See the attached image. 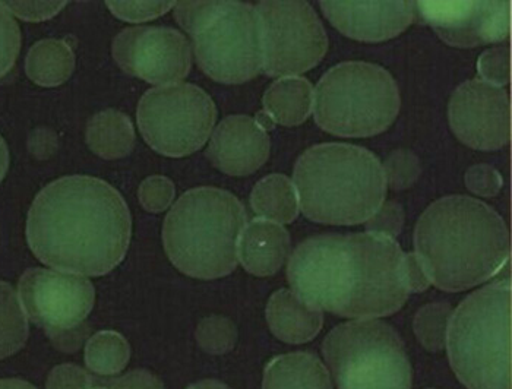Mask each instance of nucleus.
Segmentation results:
<instances>
[{"label":"nucleus","instance_id":"f257e3e1","mask_svg":"<svg viewBox=\"0 0 512 389\" xmlns=\"http://www.w3.org/2000/svg\"><path fill=\"white\" fill-rule=\"evenodd\" d=\"M287 278L300 300L346 318L393 315L410 293L406 253L394 237L375 232L305 240L290 258Z\"/></svg>","mask_w":512,"mask_h":389},{"label":"nucleus","instance_id":"f03ea898","mask_svg":"<svg viewBox=\"0 0 512 389\" xmlns=\"http://www.w3.org/2000/svg\"><path fill=\"white\" fill-rule=\"evenodd\" d=\"M27 239L34 255L50 267L104 275L128 251L131 214L122 195L104 180L62 177L34 199Z\"/></svg>","mask_w":512,"mask_h":389},{"label":"nucleus","instance_id":"7ed1b4c3","mask_svg":"<svg viewBox=\"0 0 512 389\" xmlns=\"http://www.w3.org/2000/svg\"><path fill=\"white\" fill-rule=\"evenodd\" d=\"M414 246L431 283L445 292H463L504 268L511 236L489 205L469 196H447L420 217Z\"/></svg>","mask_w":512,"mask_h":389},{"label":"nucleus","instance_id":"20e7f679","mask_svg":"<svg viewBox=\"0 0 512 389\" xmlns=\"http://www.w3.org/2000/svg\"><path fill=\"white\" fill-rule=\"evenodd\" d=\"M299 207L309 220L352 226L374 217L384 204L387 177L378 158L347 144L309 148L295 167Z\"/></svg>","mask_w":512,"mask_h":389},{"label":"nucleus","instance_id":"39448f33","mask_svg":"<svg viewBox=\"0 0 512 389\" xmlns=\"http://www.w3.org/2000/svg\"><path fill=\"white\" fill-rule=\"evenodd\" d=\"M245 226L246 211L236 196L216 188L192 189L167 214L164 248L183 274L213 280L235 270Z\"/></svg>","mask_w":512,"mask_h":389},{"label":"nucleus","instance_id":"423d86ee","mask_svg":"<svg viewBox=\"0 0 512 389\" xmlns=\"http://www.w3.org/2000/svg\"><path fill=\"white\" fill-rule=\"evenodd\" d=\"M511 281L470 294L451 315L448 357L469 389L511 387Z\"/></svg>","mask_w":512,"mask_h":389},{"label":"nucleus","instance_id":"0eeeda50","mask_svg":"<svg viewBox=\"0 0 512 389\" xmlns=\"http://www.w3.org/2000/svg\"><path fill=\"white\" fill-rule=\"evenodd\" d=\"M176 20L194 39L198 65L223 84H242L262 69L261 24L240 2H180Z\"/></svg>","mask_w":512,"mask_h":389},{"label":"nucleus","instance_id":"6e6552de","mask_svg":"<svg viewBox=\"0 0 512 389\" xmlns=\"http://www.w3.org/2000/svg\"><path fill=\"white\" fill-rule=\"evenodd\" d=\"M398 112L397 84L374 63H340L316 85V123L337 137H374L394 122Z\"/></svg>","mask_w":512,"mask_h":389},{"label":"nucleus","instance_id":"1a4fd4ad","mask_svg":"<svg viewBox=\"0 0 512 389\" xmlns=\"http://www.w3.org/2000/svg\"><path fill=\"white\" fill-rule=\"evenodd\" d=\"M322 350L338 389H412L406 347L385 322H346L330 332Z\"/></svg>","mask_w":512,"mask_h":389},{"label":"nucleus","instance_id":"9d476101","mask_svg":"<svg viewBox=\"0 0 512 389\" xmlns=\"http://www.w3.org/2000/svg\"><path fill=\"white\" fill-rule=\"evenodd\" d=\"M216 117L213 100L197 85L153 88L139 101V131L153 150L167 157L198 151L210 138Z\"/></svg>","mask_w":512,"mask_h":389},{"label":"nucleus","instance_id":"9b49d317","mask_svg":"<svg viewBox=\"0 0 512 389\" xmlns=\"http://www.w3.org/2000/svg\"><path fill=\"white\" fill-rule=\"evenodd\" d=\"M262 69L270 77H295L318 65L328 49L324 25L308 2H261L256 6Z\"/></svg>","mask_w":512,"mask_h":389},{"label":"nucleus","instance_id":"f8f14e48","mask_svg":"<svg viewBox=\"0 0 512 389\" xmlns=\"http://www.w3.org/2000/svg\"><path fill=\"white\" fill-rule=\"evenodd\" d=\"M18 297L25 315L62 350H74V332L94 306L93 284L66 271L31 268L22 274Z\"/></svg>","mask_w":512,"mask_h":389},{"label":"nucleus","instance_id":"ddd939ff","mask_svg":"<svg viewBox=\"0 0 512 389\" xmlns=\"http://www.w3.org/2000/svg\"><path fill=\"white\" fill-rule=\"evenodd\" d=\"M113 58L123 71L150 84H178L191 71V46L172 28L132 27L113 41Z\"/></svg>","mask_w":512,"mask_h":389},{"label":"nucleus","instance_id":"4468645a","mask_svg":"<svg viewBox=\"0 0 512 389\" xmlns=\"http://www.w3.org/2000/svg\"><path fill=\"white\" fill-rule=\"evenodd\" d=\"M448 113L454 134L474 150H499L510 142V96L498 85L483 79L464 82L451 97Z\"/></svg>","mask_w":512,"mask_h":389},{"label":"nucleus","instance_id":"2eb2a0df","mask_svg":"<svg viewBox=\"0 0 512 389\" xmlns=\"http://www.w3.org/2000/svg\"><path fill=\"white\" fill-rule=\"evenodd\" d=\"M414 9L453 46L496 43L510 34V2H416Z\"/></svg>","mask_w":512,"mask_h":389},{"label":"nucleus","instance_id":"dca6fc26","mask_svg":"<svg viewBox=\"0 0 512 389\" xmlns=\"http://www.w3.org/2000/svg\"><path fill=\"white\" fill-rule=\"evenodd\" d=\"M331 24L359 41H384L403 33L414 20V2H321Z\"/></svg>","mask_w":512,"mask_h":389},{"label":"nucleus","instance_id":"f3484780","mask_svg":"<svg viewBox=\"0 0 512 389\" xmlns=\"http://www.w3.org/2000/svg\"><path fill=\"white\" fill-rule=\"evenodd\" d=\"M207 156L227 175L248 176L268 160L270 138L251 117H226L214 131Z\"/></svg>","mask_w":512,"mask_h":389},{"label":"nucleus","instance_id":"a211bd4d","mask_svg":"<svg viewBox=\"0 0 512 389\" xmlns=\"http://www.w3.org/2000/svg\"><path fill=\"white\" fill-rule=\"evenodd\" d=\"M290 252V236L281 224L255 218L243 227L237 243V259L256 277L274 275Z\"/></svg>","mask_w":512,"mask_h":389},{"label":"nucleus","instance_id":"6ab92c4d","mask_svg":"<svg viewBox=\"0 0 512 389\" xmlns=\"http://www.w3.org/2000/svg\"><path fill=\"white\" fill-rule=\"evenodd\" d=\"M267 321L278 340L302 344L318 335L324 316L290 290H280L268 302Z\"/></svg>","mask_w":512,"mask_h":389},{"label":"nucleus","instance_id":"aec40b11","mask_svg":"<svg viewBox=\"0 0 512 389\" xmlns=\"http://www.w3.org/2000/svg\"><path fill=\"white\" fill-rule=\"evenodd\" d=\"M262 389H333V385L318 357L297 351L268 363Z\"/></svg>","mask_w":512,"mask_h":389},{"label":"nucleus","instance_id":"412c9836","mask_svg":"<svg viewBox=\"0 0 512 389\" xmlns=\"http://www.w3.org/2000/svg\"><path fill=\"white\" fill-rule=\"evenodd\" d=\"M264 112L276 123L295 126L314 110V88L308 79L286 77L274 82L264 96Z\"/></svg>","mask_w":512,"mask_h":389},{"label":"nucleus","instance_id":"4be33fe9","mask_svg":"<svg viewBox=\"0 0 512 389\" xmlns=\"http://www.w3.org/2000/svg\"><path fill=\"white\" fill-rule=\"evenodd\" d=\"M87 142L97 156L106 160L128 156L135 144L134 126L123 113L104 110L88 122Z\"/></svg>","mask_w":512,"mask_h":389},{"label":"nucleus","instance_id":"5701e85b","mask_svg":"<svg viewBox=\"0 0 512 389\" xmlns=\"http://www.w3.org/2000/svg\"><path fill=\"white\" fill-rule=\"evenodd\" d=\"M75 55L62 40H41L34 44L25 59V71L41 87H58L74 72Z\"/></svg>","mask_w":512,"mask_h":389},{"label":"nucleus","instance_id":"b1692460","mask_svg":"<svg viewBox=\"0 0 512 389\" xmlns=\"http://www.w3.org/2000/svg\"><path fill=\"white\" fill-rule=\"evenodd\" d=\"M252 208L259 217L274 223H292L299 214V198L292 180L270 175L256 183L251 195Z\"/></svg>","mask_w":512,"mask_h":389},{"label":"nucleus","instance_id":"393cba45","mask_svg":"<svg viewBox=\"0 0 512 389\" xmlns=\"http://www.w3.org/2000/svg\"><path fill=\"white\" fill-rule=\"evenodd\" d=\"M129 359H131V347L119 332H99L91 337L85 346L87 368L97 375H116L126 368Z\"/></svg>","mask_w":512,"mask_h":389},{"label":"nucleus","instance_id":"a878e982","mask_svg":"<svg viewBox=\"0 0 512 389\" xmlns=\"http://www.w3.org/2000/svg\"><path fill=\"white\" fill-rule=\"evenodd\" d=\"M28 321L20 297L9 284L0 283V360L24 347Z\"/></svg>","mask_w":512,"mask_h":389},{"label":"nucleus","instance_id":"bb28decb","mask_svg":"<svg viewBox=\"0 0 512 389\" xmlns=\"http://www.w3.org/2000/svg\"><path fill=\"white\" fill-rule=\"evenodd\" d=\"M453 308L448 303H432L417 312L414 332L420 343L431 351L444 349Z\"/></svg>","mask_w":512,"mask_h":389},{"label":"nucleus","instance_id":"cd10ccee","mask_svg":"<svg viewBox=\"0 0 512 389\" xmlns=\"http://www.w3.org/2000/svg\"><path fill=\"white\" fill-rule=\"evenodd\" d=\"M197 340L199 346L208 353H226L236 343L235 325L229 319L211 316L198 325Z\"/></svg>","mask_w":512,"mask_h":389},{"label":"nucleus","instance_id":"c85d7f7f","mask_svg":"<svg viewBox=\"0 0 512 389\" xmlns=\"http://www.w3.org/2000/svg\"><path fill=\"white\" fill-rule=\"evenodd\" d=\"M20 49V28L11 12L0 2V78L11 71Z\"/></svg>","mask_w":512,"mask_h":389},{"label":"nucleus","instance_id":"c756f323","mask_svg":"<svg viewBox=\"0 0 512 389\" xmlns=\"http://www.w3.org/2000/svg\"><path fill=\"white\" fill-rule=\"evenodd\" d=\"M387 182L394 189L409 188L413 185L420 173V164L417 157L410 151H395L388 157L384 167Z\"/></svg>","mask_w":512,"mask_h":389},{"label":"nucleus","instance_id":"7c9ffc66","mask_svg":"<svg viewBox=\"0 0 512 389\" xmlns=\"http://www.w3.org/2000/svg\"><path fill=\"white\" fill-rule=\"evenodd\" d=\"M175 186L167 177H148L139 188V201L150 213H161L172 204Z\"/></svg>","mask_w":512,"mask_h":389},{"label":"nucleus","instance_id":"2f4dec72","mask_svg":"<svg viewBox=\"0 0 512 389\" xmlns=\"http://www.w3.org/2000/svg\"><path fill=\"white\" fill-rule=\"evenodd\" d=\"M176 5L175 2H107L110 11L129 22H141L154 20Z\"/></svg>","mask_w":512,"mask_h":389},{"label":"nucleus","instance_id":"473e14b6","mask_svg":"<svg viewBox=\"0 0 512 389\" xmlns=\"http://www.w3.org/2000/svg\"><path fill=\"white\" fill-rule=\"evenodd\" d=\"M479 72L483 81L504 87L510 82V50L501 47L483 53L479 59Z\"/></svg>","mask_w":512,"mask_h":389},{"label":"nucleus","instance_id":"72a5a7b5","mask_svg":"<svg viewBox=\"0 0 512 389\" xmlns=\"http://www.w3.org/2000/svg\"><path fill=\"white\" fill-rule=\"evenodd\" d=\"M93 385V376L72 363L58 366L47 378V389H90Z\"/></svg>","mask_w":512,"mask_h":389},{"label":"nucleus","instance_id":"f704fd0d","mask_svg":"<svg viewBox=\"0 0 512 389\" xmlns=\"http://www.w3.org/2000/svg\"><path fill=\"white\" fill-rule=\"evenodd\" d=\"M466 185L474 194L493 196L501 191L502 179L493 167L480 164L467 172Z\"/></svg>","mask_w":512,"mask_h":389},{"label":"nucleus","instance_id":"c9c22d12","mask_svg":"<svg viewBox=\"0 0 512 389\" xmlns=\"http://www.w3.org/2000/svg\"><path fill=\"white\" fill-rule=\"evenodd\" d=\"M11 14L25 21H43L55 17L65 2H2Z\"/></svg>","mask_w":512,"mask_h":389},{"label":"nucleus","instance_id":"e433bc0d","mask_svg":"<svg viewBox=\"0 0 512 389\" xmlns=\"http://www.w3.org/2000/svg\"><path fill=\"white\" fill-rule=\"evenodd\" d=\"M368 221L369 232L394 237L395 234L400 233L401 224H403V213H401V208L398 205L390 202L387 205L382 204L374 217L369 218Z\"/></svg>","mask_w":512,"mask_h":389},{"label":"nucleus","instance_id":"4c0bfd02","mask_svg":"<svg viewBox=\"0 0 512 389\" xmlns=\"http://www.w3.org/2000/svg\"><path fill=\"white\" fill-rule=\"evenodd\" d=\"M112 389H164L160 379L147 370H132L110 384Z\"/></svg>","mask_w":512,"mask_h":389},{"label":"nucleus","instance_id":"58836bf2","mask_svg":"<svg viewBox=\"0 0 512 389\" xmlns=\"http://www.w3.org/2000/svg\"><path fill=\"white\" fill-rule=\"evenodd\" d=\"M406 277L410 293L423 292L431 284L428 275L423 270L422 264L417 259L416 253L406 255Z\"/></svg>","mask_w":512,"mask_h":389},{"label":"nucleus","instance_id":"ea45409f","mask_svg":"<svg viewBox=\"0 0 512 389\" xmlns=\"http://www.w3.org/2000/svg\"><path fill=\"white\" fill-rule=\"evenodd\" d=\"M9 166V153L8 147H6L5 141L0 137V182H2L3 177H5L6 172H8Z\"/></svg>","mask_w":512,"mask_h":389},{"label":"nucleus","instance_id":"a19ab883","mask_svg":"<svg viewBox=\"0 0 512 389\" xmlns=\"http://www.w3.org/2000/svg\"><path fill=\"white\" fill-rule=\"evenodd\" d=\"M0 389H37L22 379H0Z\"/></svg>","mask_w":512,"mask_h":389},{"label":"nucleus","instance_id":"79ce46f5","mask_svg":"<svg viewBox=\"0 0 512 389\" xmlns=\"http://www.w3.org/2000/svg\"><path fill=\"white\" fill-rule=\"evenodd\" d=\"M188 389H230L221 382L214 381V379H207V381L197 382V384L191 385Z\"/></svg>","mask_w":512,"mask_h":389},{"label":"nucleus","instance_id":"37998d69","mask_svg":"<svg viewBox=\"0 0 512 389\" xmlns=\"http://www.w3.org/2000/svg\"><path fill=\"white\" fill-rule=\"evenodd\" d=\"M255 122L258 123V126H261L265 132H267L268 129L274 128V125H276V122L265 112L259 113V115L256 116Z\"/></svg>","mask_w":512,"mask_h":389},{"label":"nucleus","instance_id":"c03bdc74","mask_svg":"<svg viewBox=\"0 0 512 389\" xmlns=\"http://www.w3.org/2000/svg\"><path fill=\"white\" fill-rule=\"evenodd\" d=\"M90 389H112L110 388V385H97L96 382H94L93 387Z\"/></svg>","mask_w":512,"mask_h":389}]
</instances>
